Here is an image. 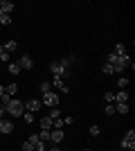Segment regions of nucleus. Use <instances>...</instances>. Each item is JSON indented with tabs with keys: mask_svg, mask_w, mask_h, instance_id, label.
Returning <instances> with one entry per match:
<instances>
[{
	"mask_svg": "<svg viewBox=\"0 0 135 151\" xmlns=\"http://www.w3.org/2000/svg\"><path fill=\"white\" fill-rule=\"evenodd\" d=\"M0 25H11V16L0 12Z\"/></svg>",
	"mask_w": 135,
	"mask_h": 151,
	"instance_id": "obj_22",
	"label": "nucleus"
},
{
	"mask_svg": "<svg viewBox=\"0 0 135 151\" xmlns=\"http://www.w3.org/2000/svg\"><path fill=\"white\" fill-rule=\"evenodd\" d=\"M41 104L47 108H56L59 106V93L56 90H50V93H43V99H41Z\"/></svg>",
	"mask_w": 135,
	"mask_h": 151,
	"instance_id": "obj_3",
	"label": "nucleus"
},
{
	"mask_svg": "<svg viewBox=\"0 0 135 151\" xmlns=\"http://www.w3.org/2000/svg\"><path fill=\"white\" fill-rule=\"evenodd\" d=\"M18 93V83H9V86H5V95H9V97H14V95Z\"/></svg>",
	"mask_w": 135,
	"mask_h": 151,
	"instance_id": "obj_17",
	"label": "nucleus"
},
{
	"mask_svg": "<svg viewBox=\"0 0 135 151\" xmlns=\"http://www.w3.org/2000/svg\"><path fill=\"white\" fill-rule=\"evenodd\" d=\"M47 151H63V149H59V145H52V147H50Z\"/></svg>",
	"mask_w": 135,
	"mask_h": 151,
	"instance_id": "obj_34",
	"label": "nucleus"
},
{
	"mask_svg": "<svg viewBox=\"0 0 135 151\" xmlns=\"http://www.w3.org/2000/svg\"><path fill=\"white\" fill-rule=\"evenodd\" d=\"M115 113L126 115V113H129V104H115Z\"/></svg>",
	"mask_w": 135,
	"mask_h": 151,
	"instance_id": "obj_18",
	"label": "nucleus"
},
{
	"mask_svg": "<svg viewBox=\"0 0 135 151\" xmlns=\"http://www.w3.org/2000/svg\"><path fill=\"white\" fill-rule=\"evenodd\" d=\"M41 99H29V101H25V111L27 113H36V111H41Z\"/></svg>",
	"mask_w": 135,
	"mask_h": 151,
	"instance_id": "obj_7",
	"label": "nucleus"
},
{
	"mask_svg": "<svg viewBox=\"0 0 135 151\" xmlns=\"http://www.w3.org/2000/svg\"><path fill=\"white\" fill-rule=\"evenodd\" d=\"M39 88H41V93H50V90H52V83L50 81H41Z\"/></svg>",
	"mask_w": 135,
	"mask_h": 151,
	"instance_id": "obj_23",
	"label": "nucleus"
},
{
	"mask_svg": "<svg viewBox=\"0 0 135 151\" xmlns=\"http://www.w3.org/2000/svg\"><path fill=\"white\" fill-rule=\"evenodd\" d=\"M23 120H25V124H32V122H34V113H25V115H23Z\"/></svg>",
	"mask_w": 135,
	"mask_h": 151,
	"instance_id": "obj_30",
	"label": "nucleus"
},
{
	"mask_svg": "<svg viewBox=\"0 0 135 151\" xmlns=\"http://www.w3.org/2000/svg\"><path fill=\"white\" fill-rule=\"evenodd\" d=\"M104 99H106V104H115V95H113V93H106V95H104Z\"/></svg>",
	"mask_w": 135,
	"mask_h": 151,
	"instance_id": "obj_29",
	"label": "nucleus"
},
{
	"mask_svg": "<svg viewBox=\"0 0 135 151\" xmlns=\"http://www.w3.org/2000/svg\"><path fill=\"white\" fill-rule=\"evenodd\" d=\"M101 72H104V75H119V72L115 70V65H110V63H104V65H101Z\"/></svg>",
	"mask_w": 135,
	"mask_h": 151,
	"instance_id": "obj_15",
	"label": "nucleus"
},
{
	"mask_svg": "<svg viewBox=\"0 0 135 151\" xmlns=\"http://www.w3.org/2000/svg\"><path fill=\"white\" fill-rule=\"evenodd\" d=\"M113 95H115V104H129L131 95L126 93V90H117V93H113Z\"/></svg>",
	"mask_w": 135,
	"mask_h": 151,
	"instance_id": "obj_9",
	"label": "nucleus"
},
{
	"mask_svg": "<svg viewBox=\"0 0 135 151\" xmlns=\"http://www.w3.org/2000/svg\"><path fill=\"white\" fill-rule=\"evenodd\" d=\"M18 72H20L18 61H11V63H9V75H18Z\"/></svg>",
	"mask_w": 135,
	"mask_h": 151,
	"instance_id": "obj_20",
	"label": "nucleus"
},
{
	"mask_svg": "<svg viewBox=\"0 0 135 151\" xmlns=\"http://www.w3.org/2000/svg\"><path fill=\"white\" fill-rule=\"evenodd\" d=\"M0 97H5V86H0Z\"/></svg>",
	"mask_w": 135,
	"mask_h": 151,
	"instance_id": "obj_36",
	"label": "nucleus"
},
{
	"mask_svg": "<svg viewBox=\"0 0 135 151\" xmlns=\"http://www.w3.org/2000/svg\"><path fill=\"white\" fill-rule=\"evenodd\" d=\"M0 61H9V54L5 52V47H2V43H0Z\"/></svg>",
	"mask_w": 135,
	"mask_h": 151,
	"instance_id": "obj_28",
	"label": "nucleus"
},
{
	"mask_svg": "<svg viewBox=\"0 0 135 151\" xmlns=\"http://www.w3.org/2000/svg\"><path fill=\"white\" fill-rule=\"evenodd\" d=\"M50 72H52V77H59V79H63V81L72 77V70L63 68L59 61H52V63H50Z\"/></svg>",
	"mask_w": 135,
	"mask_h": 151,
	"instance_id": "obj_2",
	"label": "nucleus"
},
{
	"mask_svg": "<svg viewBox=\"0 0 135 151\" xmlns=\"http://www.w3.org/2000/svg\"><path fill=\"white\" fill-rule=\"evenodd\" d=\"M14 7H16V5H14L11 0H0V12H2V14H9V16H11Z\"/></svg>",
	"mask_w": 135,
	"mask_h": 151,
	"instance_id": "obj_11",
	"label": "nucleus"
},
{
	"mask_svg": "<svg viewBox=\"0 0 135 151\" xmlns=\"http://www.w3.org/2000/svg\"><path fill=\"white\" fill-rule=\"evenodd\" d=\"M129 81H131V79H126V77H119V79H117V86H119V90H126V88H129Z\"/></svg>",
	"mask_w": 135,
	"mask_h": 151,
	"instance_id": "obj_19",
	"label": "nucleus"
},
{
	"mask_svg": "<svg viewBox=\"0 0 135 151\" xmlns=\"http://www.w3.org/2000/svg\"><path fill=\"white\" fill-rule=\"evenodd\" d=\"M47 117H50V120H59V117H61V111H59V106H56V108H50Z\"/></svg>",
	"mask_w": 135,
	"mask_h": 151,
	"instance_id": "obj_21",
	"label": "nucleus"
},
{
	"mask_svg": "<svg viewBox=\"0 0 135 151\" xmlns=\"http://www.w3.org/2000/svg\"><path fill=\"white\" fill-rule=\"evenodd\" d=\"M23 151H34V145L29 142V140H25V142H23Z\"/></svg>",
	"mask_w": 135,
	"mask_h": 151,
	"instance_id": "obj_31",
	"label": "nucleus"
},
{
	"mask_svg": "<svg viewBox=\"0 0 135 151\" xmlns=\"http://www.w3.org/2000/svg\"><path fill=\"white\" fill-rule=\"evenodd\" d=\"M41 131H52V120L47 117V115L41 117Z\"/></svg>",
	"mask_w": 135,
	"mask_h": 151,
	"instance_id": "obj_13",
	"label": "nucleus"
},
{
	"mask_svg": "<svg viewBox=\"0 0 135 151\" xmlns=\"http://www.w3.org/2000/svg\"><path fill=\"white\" fill-rule=\"evenodd\" d=\"M34 151H47V145H45V142H39V145L34 147Z\"/></svg>",
	"mask_w": 135,
	"mask_h": 151,
	"instance_id": "obj_32",
	"label": "nucleus"
},
{
	"mask_svg": "<svg viewBox=\"0 0 135 151\" xmlns=\"http://www.w3.org/2000/svg\"><path fill=\"white\" fill-rule=\"evenodd\" d=\"M11 131H14V122L2 117V120H0V133H2V135H7V133H11Z\"/></svg>",
	"mask_w": 135,
	"mask_h": 151,
	"instance_id": "obj_8",
	"label": "nucleus"
},
{
	"mask_svg": "<svg viewBox=\"0 0 135 151\" xmlns=\"http://www.w3.org/2000/svg\"><path fill=\"white\" fill-rule=\"evenodd\" d=\"M59 63H61L63 68H68V70H70L72 65H74V63H79V59H77V57H65V59H61Z\"/></svg>",
	"mask_w": 135,
	"mask_h": 151,
	"instance_id": "obj_12",
	"label": "nucleus"
},
{
	"mask_svg": "<svg viewBox=\"0 0 135 151\" xmlns=\"http://www.w3.org/2000/svg\"><path fill=\"white\" fill-rule=\"evenodd\" d=\"M18 65H20V70H32L34 68V61H32L29 54H23V57L18 59Z\"/></svg>",
	"mask_w": 135,
	"mask_h": 151,
	"instance_id": "obj_6",
	"label": "nucleus"
},
{
	"mask_svg": "<svg viewBox=\"0 0 135 151\" xmlns=\"http://www.w3.org/2000/svg\"><path fill=\"white\" fill-rule=\"evenodd\" d=\"M72 122H74V120H72L70 115H68V117H63V124H65V126H70V124H72Z\"/></svg>",
	"mask_w": 135,
	"mask_h": 151,
	"instance_id": "obj_33",
	"label": "nucleus"
},
{
	"mask_svg": "<svg viewBox=\"0 0 135 151\" xmlns=\"http://www.w3.org/2000/svg\"><path fill=\"white\" fill-rule=\"evenodd\" d=\"M52 88L54 90H61V93H70V86H68V83L63 81V79H59V77H52Z\"/></svg>",
	"mask_w": 135,
	"mask_h": 151,
	"instance_id": "obj_5",
	"label": "nucleus"
},
{
	"mask_svg": "<svg viewBox=\"0 0 135 151\" xmlns=\"http://www.w3.org/2000/svg\"><path fill=\"white\" fill-rule=\"evenodd\" d=\"M5 117V106H0V120Z\"/></svg>",
	"mask_w": 135,
	"mask_h": 151,
	"instance_id": "obj_35",
	"label": "nucleus"
},
{
	"mask_svg": "<svg viewBox=\"0 0 135 151\" xmlns=\"http://www.w3.org/2000/svg\"><path fill=\"white\" fill-rule=\"evenodd\" d=\"M122 149H126V151H135V131H133V129L124 133V138H122Z\"/></svg>",
	"mask_w": 135,
	"mask_h": 151,
	"instance_id": "obj_4",
	"label": "nucleus"
},
{
	"mask_svg": "<svg viewBox=\"0 0 135 151\" xmlns=\"http://www.w3.org/2000/svg\"><path fill=\"white\" fill-rule=\"evenodd\" d=\"M84 151H92V149H84Z\"/></svg>",
	"mask_w": 135,
	"mask_h": 151,
	"instance_id": "obj_37",
	"label": "nucleus"
},
{
	"mask_svg": "<svg viewBox=\"0 0 135 151\" xmlns=\"http://www.w3.org/2000/svg\"><path fill=\"white\" fill-rule=\"evenodd\" d=\"M113 54H115V57H122V54H126V45H124V43H115V50H113Z\"/></svg>",
	"mask_w": 135,
	"mask_h": 151,
	"instance_id": "obj_16",
	"label": "nucleus"
},
{
	"mask_svg": "<svg viewBox=\"0 0 135 151\" xmlns=\"http://www.w3.org/2000/svg\"><path fill=\"white\" fill-rule=\"evenodd\" d=\"M39 138H41V142H45V145H47V142H50V131H41Z\"/></svg>",
	"mask_w": 135,
	"mask_h": 151,
	"instance_id": "obj_25",
	"label": "nucleus"
},
{
	"mask_svg": "<svg viewBox=\"0 0 135 151\" xmlns=\"http://www.w3.org/2000/svg\"><path fill=\"white\" fill-rule=\"evenodd\" d=\"M88 133H90V135H92V138H97V135L101 133V129H99V126H97V124H92V126H90V129H88Z\"/></svg>",
	"mask_w": 135,
	"mask_h": 151,
	"instance_id": "obj_24",
	"label": "nucleus"
},
{
	"mask_svg": "<svg viewBox=\"0 0 135 151\" xmlns=\"http://www.w3.org/2000/svg\"><path fill=\"white\" fill-rule=\"evenodd\" d=\"M104 113H106V115H115V104H106Z\"/></svg>",
	"mask_w": 135,
	"mask_h": 151,
	"instance_id": "obj_26",
	"label": "nucleus"
},
{
	"mask_svg": "<svg viewBox=\"0 0 135 151\" xmlns=\"http://www.w3.org/2000/svg\"><path fill=\"white\" fill-rule=\"evenodd\" d=\"M2 47H5V52H7V54H11V52H16L18 43H16V41H7V43H2Z\"/></svg>",
	"mask_w": 135,
	"mask_h": 151,
	"instance_id": "obj_14",
	"label": "nucleus"
},
{
	"mask_svg": "<svg viewBox=\"0 0 135 151\" xmlns=\"http://www.w3.org/2000/svg\"><path fill=\"white\" fill-rule=\"evenodd\" d=\"M23 108H25V104H23L18 97H11L9 104L5 106V113L7 115H14V117H23Z\"/></svg>",
	"mask_w": 135,
	"mask_h": 151,
	"instance_id": "obj_1",
	"label": "nucleus"
},
{
	"mask_svg": "<svg viewBox=\"0 0 135 151\" xmlns=\"http://www.w3.org/2000/svg\"><path fill=\"white\" fill-rule=\"evenodd\" d=\"M63 138H65L63 131H50V142H52V145H61Z\"/></svg>",
	"mask_w": 135,
	"mask_h": 151,
	"instance_id": "obj_10",
	"label": "nucleus"
},
{
	"mask_svg": "<svg viewBox=\"0 0 135 151\" xmlns=\"http://www.w3.org/2000/svg\"><path fill=\"white\" fill-rule=\"evenodd\" d=\"M27 140H29V142H32L34 147H36V145H39V142H41V138H39V133H32V135H29V138H27Z\"/></svg>",
	"mask_w": 135,
	"mask_h": 151,
	"instance_id": "obj_27",
	"label": "nucleus"
}]
</instances>
